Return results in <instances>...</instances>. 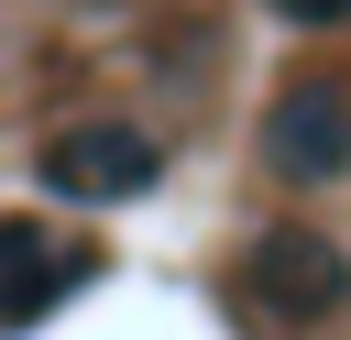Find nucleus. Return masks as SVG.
Masks as SVG:
<instances>
[{
	"mask_svg": "<svg viewBox=\"0 0 351 340\" xmlns=\"http://www.w3.org/2000/svg\"><path fill=\"white\" fill-rule=\"evenodd\" d=\"M154 132H132V121H66L55 143H44V186L55 197H88V208H110V197H143L154 186Z\"/></svg>",
	"mask_w": 351,
	"mask_h": 340,
	"instance_id": "1",
	"label": "nucleus"
},
{
	"mask_svg": "<svg viewBox=\"0 0 351 340\" xmlns=\"http://www.w3.org/2000/svg\"><path fill=\"white\" fill-rule=\"evenodd\" d=\"M241 285H252L263 318H329V307L351 296V263H340L329 230H263V241L241 252Z\"/></svg>",
	"mask_w": 351,
	"mask_h": 340,
	"instance_id": "2",
	"label": "nucleus"
},
{
	"mask_svg": "<svg viewBox=\"0 0 351 340\" xmlns=\"http://www.w3.org/2000/svg\"><path fill=\"white\" fill-rule=\"evenodd\" d=\"M263 165H274V175H296V186L340 175V165H351V88L296 77V88L263 110Z\"/></svg>",
	"mask_w": 351,
	"mask_h": 340,
	"instance_id": "3",
	"label": "nucleus"
},
{
	"mask_svg": "<svg viewBox=\"0 0 351 340\" xmlns=\"http://www.w3.org/2000/svg\"><path fill=\"white\" fill-rule=\"evenodd\" d=\"M77 285V252H55L33 219H0V329H22V318H44L55 296Z\"/></svg>",
	"mask_w": 351,
	"mask_h": 340,
	"instance_id": "4",
	"label": "nucleus"
},
{
	"mask_svg": "<svg viewBox=\"0 0 351 340\" xmlns=\"http://www.w3.org/2000/svg\"><path fill=\"white\" fill-rule=\"evenodd\" d=\"M274 22H351V0H263Z\"/></svg>",
	"mask_w": 351,
	"mask_h": 340,
	"instance_id": "5",
	"label": "nucleus"
}]
</instances>
